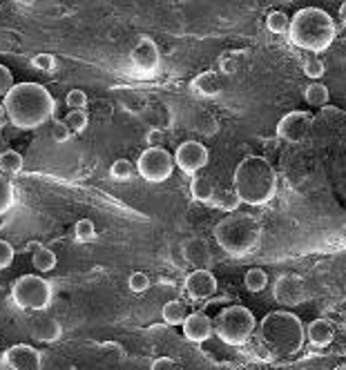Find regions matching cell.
I'll use <instances>...</instances> for the list:
<instances>
[{"label": "cell", "mask_w": 346, "mask_h": 370, "mask_svg": "<svg viewBox=\"0 0 346 370\" xmlns=\"http://www.w3.org/2000/svg\"><path fill=\"white\" fill-rule=\"evenodd\" d=\"M7 121L19 130H36L54 116V96L41 83H19L3 100Z\"/></svg>", "instance_id": "cell-1"}, {"label": "cell", "mask_w": 346, "mask_h": 370, "mask_svg": "<svg viewBox=\"0 0 346 370\" xmlns=\"http://www.w3.org/2000/svg\"><path fill=\"white\" fill-rule=\"evenodd\" d=\"M235 194L246 206H266L277 194V174L271 161L248 154L235 167Z\"/></svg>", "instance_id": "cell-2"}, {"label": "cell", "mask_w": 346, "mask_h": 370, "mask_svg": "<svg viewBox=\"0 0 346 370\" xmlns=\"http://www.w3.org/2000/svg\"><path fill=\"white\" fill-rule=\"evenodd\" d=\"M286 33L290 45L315 56L320 52H326L333 45L337 36V27L335 21L331 18V14H326L324 9L304 7L293 16Z\"/></svg>", "instance_id": "cell-3"}, {"label": "cell", "mask_w": 346, "mask_h": 370, "mask_svg": "<svg viewBox=\"0 0 346 370\" xmlns=\"http://www.w3.org/2000/svg\"><path fill=\"white\" fill-rule=\"evenodd\" d=\"M259 334L261 342L273 350V355L282 357L298 355L306 342L302 319L288 310L268 312L259 324Z\"/></svg>", "instance_id": "cell-4"}, {"label": "cell", "mask_w": 346, "mask_h": 370, "mask_svg": "<svg viewBox=\"0 0 346 370\" xmlns=\"http://www.w3.org/2000/svg\"><path fill=\"white\" fill-rule=\"evenodd\" d=\"M215 239L230 257H246L261 241V226L248 214H228L215 226Z\"/></svg>", "instance_id": "cell-5"}, {"label": "cell", "mask_w": 346, "mask_h": 370, "mask_svg": "<svg viewBox=\"0 0 346 370\" xmlns=\"http://www.w3.org/2000/svg\"><path fill=\"white\" fill-rule=\"evenodd\" d=\"M255 326V314L246 306H228L212 322V334H217L226 346L239 348L251 342Z\"/></svg>", "instance_id": "cell-6"}, {"label": "cell", "mask_w": 346, "mask_h": 370, "mask_svg": "<svg viewBox=\"0 0 346 370\" xmlns=\"http://www.w3.org/2000/svg\"><path fill=\"white\" fill-rule=\"evenodd\" d=\"M11 299L23 310H45L52 304V285L38 275H23L11 285Z\"/></svg>", "instance_id": "cell-7"}, {"label": "cell", "mask_w": 346, "mask_h": 370, "mask_svg": "<svg viewBox=\"0 0 346 370\" xmlns=\"http://www.w3.org/2000/svg\"><path fill=\"white\" fill-rule=\"evenodd\" d=\"M135 167L147 183H163L172 176L174 159L168 149H163V147H147L139 157Z\"/></svg>", "instance_id": "cell-8"}, {"label": "cell", "mask_w": 346, "mask_h": 370, "mask_svg": "<svg viewBox=\"0 0 346 370\" xmlns=\"http://www.w3.org/2000/svg\"><path fill=\"white\" fill-rule=\"evenodd\" d=\"M172 159H174V165L184 174H196L208 165L210 152H208V147L199 141H186L177 147Z\"/></svg>", "instance_id": "cell-9"}, {"label": "cell", "mask_w": 346, "mask_h": 370, "mask_svg": "<svg viewBox=\"0 0 346 370\" xmlns=\"http://www.w3.org/2000/svg\"><path fill=\"white\" fill-rule=\"evenodd\" d=\"M313 130V116L308 112L295 110L282 116V121L277 123V139L284 143H302Z\"/></svg>", "instance_id": "cell-10"}, {"label": "cell", "mask_w": 346, "mask_h": 370, "mask_svg": "<svg viewBox=\"0 0 346 370\" xmlns=\"http://www.w3.org/2000/svg\"><path fill=\"white\" fill-rule=\"evenodd\" d=\"M273 297L282 306H300L306 299V283L300 275H282L275 281Z\"/></svg>", "instance_id": "cell-11"}, {"label": "cell", "mask_w": 346, "mask_h": 370, "mask_svg": "<svg viewBox=\"0 0 346 370\" xmlns=\"http://www.w3.org/2000/svg\"><path fill=\"white\" fill-rule=\"evenodd\" d=\"M217 277L212 275L210 270H206V268H196V270H192L186 281H184V290L186 295L192 299V301H206L210 299L212 295L217 292Z\"/></svg>", "instance_id": "cell-12"}, {"label": "cell", "mask_w": 346, "mask_h": 370, "mask_svg": "<svg viewBox=\"0 0 346 370\" xmlns=\"http://www.w3.org/2000/svg\"><path fill=\"white\" fill-rule=\"evenodd\" d=\"M3 359L11 370H41L43 368V355L34 346H27V344H16V346L7 348Z\"/></svg>", "instance_id": "cell-13"}, {"label": "cell", "mask_w": 346, "mask_h": 370, "mask_svg": "<svg viewBox=\"0 0 346 370\" xmlns=\"http://www.w3.org/2000/svg\"><path fill=\"white\" fill-rule=\"evenodd\" d=\"M184 337L192 344H204L212 337V319L204 312H192L184 319Z\"/></svg>", "instance_id": "cell-14"}, {"label": "cell", "mask_w": 346, "mask_h": 370, "mask_svg": "<svg viewBox=\"0 0 346 370\" xmlns=\"http://www.w3.org/2000/svg\"><path fill=\"white\" fill-rule=\"evenodd\" d=\"M159 60H161L159 47L150 38H141L135 45V49H132V63H135L141 72H154L159 67Z\"/></svg>", "instance_id": "cell-15"}, {"label": "cell", "mask_w": 346, "mask_h": 370, "mask_svg": "<svg viewBox=\"0 0 346 370\" xmlns=\"http://www.w3.org/2000/svg\"><path fill=\"white\" fill-rule=\"evenodd\" d=\"M304 337L315 348H326L335 337V328L328 319H315L308 324V328H304Z\"/></svg>", "instance_id": "cell-16"}, {"label": "cell", "mask_w": 346, "mask_h": 370, "mask_svg": "<svg viewBox=\"0 0 346 370\" xmlns=\"http://www.w3.org/2000/svg\"><path fill=\"white\" fill-rule=\"evenodd\" d=\"M31 337H36L38 342H45V344H54L63 337V326L52 317L36 319V322L31 324Z\"/></svg>", "instance_id": "cell-17"}, {"label": "cell", "mask_w": 346, "mask_h": 370, "mask_svg": "<svg viewBox=\"0 0 346 370\" xmlns=\"http://www.w3.org/2000/svg\"><path fill=\"white\" fill-rule=\"evenodd\" d=\"M192 90L204 98H212L221 94V83L215 72H204L192 80Z\"/></svg>", "instance_id": "cell-18"}, {"label": "cell", "mask_w": 346, "mask_h": 370, "mask_svg": "<svg viewBox=\"0 0 346 370\" xmlns=\"http://www.w3.org/2000/svg\"><path fill=\"white\" fill-rule=\"evenodd\" d=\"M192 199L199 201V204H210L212 196H215V183L210 176H194L190 183Z\"/></svg>", "instance_id": "cell-19"}, {"label": "cell", "mask_w": 346, "mask_h": 370, "mask_svg": "<svg viewBox=\"0 0 346 370\" xmlns=\"http://www.w3.org/2000/svg\"><path fill=\"white\" fill-rule=\"evenodd\" d=\"M23 167H25V161L16 149H5V152H0V174H5V176L21 174Z\"/></svg>", "instance_id": "cell-20"}, {"label": "cell", "mask_w": 346, "mask_h": 370, "mask_svg": "<svg viewBox=\"0 0 346 370\" xmlns=\"http://www.w3.org/2000/svg\"><path fill=\"white\" fill-rule=\"evenodd\" d=\"M161 317H163V322L170 324V326H181L184 324V319L188 317V310H186V304L184 301H168L166 306L161 308Z\"/></svg>", "instance_id": "cell-21"}, {"label": "cell", "mask_w": 346, "mask_h": 370, "mask_svg": "<svg viewBox=\"0 0 346 370\" xmlns=\"http://www.w3.org/2000/svg\"><path fill=\"white\" fill-rule=\"evenodd\" d=\"M304 98H306V103L313 107H326L328 100H331V94H328V88L322 85V83H310L304 92Z\"/></svg>", "instance_id": "cell-22"}, {"label": "cell", "mask_w": 346, "mask_h": 370, "mask_svg": "<svg viewBox=\"0 0 346 370\" xmlns=\"http://www.w3.org/2000/svg\"><path fill=\"white\" fill-rule=\"evenodd\" d=\"M217 194V192H215ZM212 208H217V210H221V212H226V214H233L239 206H241V201H239V196L235 194V190H224V192H219L217 196H212Z\"/></svg>", "instance_id": "cell-23"}, {"label": "cell", "mask_w": 346, "mask_h": 370, "mask_svg": "<svg viewBox=\"0 0 346 370\" xmlns=\"http://www.w3.org/2000/svg\"><path fill=\"white\" fill-rule=\"evenodd\" d=\"M31 263H34V268H36L38 273L54 270V268H56V255H54V250H49V248L36 250L34 255H31Z\"/></svg>", "instance_id": "cell-24"}, {"label": "cell", "mask_w": 346, "mask_h": 370, "mask_svg": "<svg viewBox=\"0 0 346 370\" xmlns=\"http://www.w3.org/2000/svg\"><path fill=\"white\" fill-rule=\"evenodd\" d=\"M243 283H246V288H248L251 292H261V290H266V285H268V275L261 270V268H251L248 273L243 275Z\"/></svg>", "instance_id": "cell-25"}, {"label": "cell", "mask_w": 346, "mask_h": 370, "mask_svg": "<svg viewBox=\"0 0 346 370\" xmlns=\"http://www.w3.org/2000/svg\"><path fill=\"white\" fill-rule=\"evenodd\" d=\"M88 121H90V116L85 110H70L68 116L63 119V123L70 130V134H80L88 127Z\"/></svg>", "instance_id": "cell-26"}, {"label": "cell", "mask_w": 346, "mask_h": 370, "mask_svg": "<svg viewBox=\"0 0 346 370\" xmlns=\"http://www.w3.org/2000/svg\"><path fill=\"white\" fill-rule=\"evenodd\" d=\"M14 201H16V192H14L11 181L5 174H0V216L11 210Z\"/></svg>", "instance_id": "cell-27"}, {"label": "cell", "mask_w": 346, "mask_h": 370, "mask_svg": "<svg viewBox=\"0 0 346 370\" xmlns=\"http://www.w3.org/2000/svg\"><path fill=\"white\" fill-rule=\"evenodd\" d=\"M288 25H290V18H288V14L282 11V9H273L266 16V27L273 33H286L288 31Z\"/></svg>", "instance_id": "cell-28"}, {"label": "cell", "mask_w": 346, "mask_h": 370, "mask_svg": "<svg viewBox=\"0 0 346 370\" xmlns=\"http://www.w3.org/2000/svg\"><path fill=\"white\" fill-rule=\"evenodd\" d=\"M137 174V167L132 165L127 159H119V161H114L112 167H110V176L114 181H127Z\"/></svg>", "instance_id": "cell-29"}, {"label": "cell", "mask_w": 346, "mask_h": 370, "mask_svg": "<svg viewBox=\"0 0 346 370\" xmlns=\"http://www.w3.org/2000/svg\"><path fill=\"white\" fill-rule=\"evenodd\" d=\"M74 237L80 243L94 241V237H96V226H94V221H90V218H78L76 226H74Z\"/></svg>", "instance_id": "cell-30"}, {"label": "cell", "mask_w": 346, "mask_h": 370, "mask_svg": "<svg viewBox=\"0 0 346 370\" xmlns=\"http://www.w3.org/2000/svg\"><path fill=\"white\" fill-rule=\"evenodd\" d=\"M304 74L310 78V80H318V78H322L324 76V63L318 58V56H308L306 60H304Z\"/></svg>", "instance_id": "cell-31"}, {"label": "cell", "mask_w": 346, "mask_h": 370, "mask_svg": "<svg viewBox=\"0 0 346 370\" xmlns=\"http://www.w3.org/2000/svg\"><path fill=\"white\" fill-rule=\"evenodd\" d=\"M127 288L132 292H145V290H150V277H147L145 273H132L127 277Z\"/></svg>", "instance_id": "cell-32"}, {"label": "cell", "mask_w": 346, "mask_h": 370, "mask_svg": "<svg viewBox=\"0 0 346 370\" xmlns=\"http://www.w3.org/2000/svg\"><path fill=\"white\" fill-rule=\"evenodd\" d=\"M65 103L70 105V110H85L88 107V94L83 90H70L65 96Z\"/></svg>", "instance_id": "cell-33"}, {"label": "cell", "mask_w": 346, "mask_h": 370, "mask_svg": "<svg viewBox=\"0 0 346 370\" xmlns=\"http://www.w3.org/2000/svg\"><path fill=\"white\" fill-rule=\"evenodd\" d=\"M14 257H16L14 245H11L9 241H5V239H0V270H5V268H9L11 261H14Z\"/></svg>", "instance_id": "cell-34"}, {"label": "cell", "mask_w": 346, "mask_h": 370, "mask_svg": "<svg viewBox=\"0 0 346 370\" xmlns=\"http://www.w3.org/2000/svg\"><path fill=\"white\" fill-rule=\"evenodd\" d=\"M31 65L36 67L41 72H54L56 70V58L52 54H38L31 58Z\"/></svg>", "instance_id": "cell-35"}, {"label": "cell", "mask_w": 346, "mask_h": 370, "mask_svg": "<svg viewBox=\"0 0 346 370\" xmlns=\"http://www.w3.org/2000/svg\"><path fill=\"white\" fill-rule=\"evenodd\" d=\"M14 85H16V83H14L11 70L7 65H0V96H7Z\"/></svg>", "instance_id": "cell-36"}, {"label": "cell", "mask_w": 346, "mask_h": 370, "mask_svg": "<svg viewBox=\"0 0 346 370\" xmlns=\"http://www.w3.org/2000/svg\"><path fill=\"white\" fill-rule=\"evenodd\" d=\"M70 130L65 127V123L63 121H58V123H54L52 125V139L56 141V143H65V141H70Z\"/></svg>", "instance_id": "cell-37"}, {"label": "cell", "mask_w": 346, "mask_h": 370, "mask_svg": "<svg viewBox=\"0 0 346 370\" xmlns=\"http://www.w3.org/2000/svg\"><path fill=\"white\" fill-rule=\"evenodd\" d=\"M150 370H177V366H174V361L170 357H157L152 361V368Z\"/></svg>", "instance_id": "cell-38"}, {"label": "cell", "mask_w": 346, "mask_h": 370, "mask_svg": "<svg viewBox=\"0 0 346 370\" xmlns=\"http://www.w3.org/2000/svg\"><path fill=\"white\" fill-rule=\"evenodd\" d=\"M253 352H255V357H259V359H263V361L273 359V350H271L266 344H263V342H261L259 346H255V350H253Z\"/></svg>", "instance_id": "cell-39"}, {"label": "cell", "mask_w": 346, "mask_h": 370, "mask_svg": "<svg viewBox=\"0 0 346 370\" xmlns=\"http://www.w3.org/2000/svg\"><path fill=\"white\" fill-rule=\"evenodd\" d=\"M41 248H43V245H41L38 241H29V243L25 245V250H27V252H31V255H34V252H36V250H41Z\"/></svg>", "instance_id": "cell-40"}, {"label": "cell", "mask_w": 346, "mask_h": 370, "mask_svg": "<svg viewBox=\"0 0 346 370\" xmlns=\"http://www.w3.org/2000/svg\"><path fill=\"white\" fill-rule=\"evenodd\" d=\"M5 123H7V114H5V107H3V103H0V130L5 127Z\"/></svg>", "instance_id": "cell-41"}, {"label": "cell", "mask_w": 346, "mask_h": 370, "mask_svg": "<svg viewBox=\"0 0 346 370\" xmlns=\"http://www.w3.org/2000/svg\"><path fill=\"white\" fill-rule=\"evenodd\" d=\"M340 21H342V23H346V3H342V5H340Z\"/></svg>", "instance_id": "cell-42"}, {"label": "cell", "mask_w": 346, "mask_h": 370, "mask_svg": "<svg viewBox=\"0 0 346 370\" xmlns=\"http://www.w3.org/2000/svg\"><path fill=\"white\" fill-rule=\"evenodd\" d=\"M3 223H5V214H3V216H0V226H3Z\"/></svg>", "instance_id": "cell-43"}, {"label": "cell", "mask_w": 346, "mask_h": 370, "mask_svg": "<svg viewBox=\"0 0 346 370\" xmlns=\"http://www.w3.org/2000/svg\"><path fill=\"white\" fill-rule=\"evenodd\" d=\"M335 370H346V368H344V366H337V368H335Z\"/></svg>", "instance_id": "cell-44"}]
</instances>
